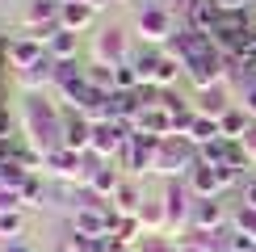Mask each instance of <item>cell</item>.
<instances>
[{"instance_id": "1", "label": "cell", "mask_w": 256, "mask_h": 252, "mask_svg": "<svg viewBox=\"0 0 256 252\" xmlns=\"http://www.w3.org/2000/svg\"><path fill=\"white\" fill-rule=\"evenodd\" d=\"M21 134L42 156L63 147V110H59V101H50L46 92H26V101H21Z\"/></svg>"}, {"instance_id": "2", "label": "cell", "mask_w": 256, "mask_h": 252, "mask_svg": "<svg viewBox=\"0 0 256 252\" xmlns=\"http://www.w3.org/2000/svg\"><path fill=\"white\" fill-rule=\"evenodd\" d=\"M194 164H198V143H194V139L168 134V139L160 143V164H156V172H164L168 181H185V176L194 172Z\"/></svg>"}, {"instance_id": "3", "label": "cell", "mask_w": 256, "mask_h": 252, "mask_svg": "<svg viewBox=\"0 0 256 252\" xmlns=\"http://www.w3.org/2000/svg\"><path fill=\"white\" fill-rule=\"evenodd\" d=\"M160 143H164V139L134 130V134H130V143L122 147V156H118L114 164L126 168L130 176H147V172H156V164H160Z\"/></svg>"}, {"instance_id": "4", "label": "cell", "mask_w": 256, "mask_h": 252, "mask_svg": "<svg viewBox=\"0 0 256 252\" xmlns=\"http://www.w3.org/2000/svg\"><path fill=\"white\" fill-rule=\"evenodd\" d=\"M176 13L168 4H147L143 13H138V38L147 42V46H164V42L176 38Z\"/></svg>"}, {"instance_id": "5", "label": "cell", "mask_w": 256, "mask_h": 252, "mask_svg": "<svg viewBox=\"0 0 256 252\" xmlns=\"http://www.w3.org/2000/svg\"><path fill=\"white\" fill-rule=\"evenodd\" d=\"M130 34L122 26H105L97 38H92V63H110V68H122L130 63Z\"/></svg>"}, {"instance_id": "6", "label": "cell", "mask_w": 256, "mask_h": 252, "mask_svg": "<svg viewBox=\"0 0 256 252\" xmlns=\"http://www.w3.org/2000/svg\"><path fill=\"white\" fill-rule=\"evenodd\" d=\"M194 202L198 198L189 194L185 181H168L164 185V210H168V231H176V236H185L189 231V218H194ZM172 236V240H176Z\"/></svg>"}, {"instance_id": "7", "label": "cell", "mask_w": 256, "mask_h": 252, "mask_svg": "<svg viewBox=\"0 0 256 252\" xmlns=\"http://www.w3.org/2000/svg\"><path fill=\"white\" fill-rule=\"evenodd\" d=\"M8 63L13 72H26V68H34V63L46 59V42L34 38V34H21V38H8L4 42V55H0Z\"/></svg>"}, {"instance_id": "8", "label": "cell", "mask_w": 256, "mask_h": 252, "mask_svg": "<svg viewBox=\"0 0 256 252\" xmlns=\"http://www.w3.org/2000/svg\"><path fill=\"white\" fill-rule=\"evenodd\" d=\"M227 206L218 202V198H198L194 202V218H189V231H206V236H222V227H227Z\"/></svg>"}, {"instance_id": "9", "label": "cell", "mask_w": 256, "mask_h": 252, "mask_svg": "<svg viewBox=\"0 0 256 252\" xmlns=\"http://www.w3.org/2000/svg\"><path fill=\"white\" fill-rule=\"evenodd\" d=\"M59 8H63V0H30V8H26V26H30V34L46 42V38L59 30Z\"/></svg>"}, {"instance_id": "10", "label": "cell", "mask_w": 256, "mask_h": 252, "mask_svg": "<svg viewBox=\"0 0 256 252\" xmlns=\"http://www.w3.org/2000/svg\"><path fill=\"white\" fill-rule=\"evenodd\" d=\"M84 189H88L92 198H105V202H110V198L122 189V168L114 164V160H97V164H92V172H88V185H84Z\"/></svg>"}, {"instance_id": "11", "label": "cell", "mask_w": 256, "mask_h": 252, "mask_svg": "<svg viewBox=\"0 0 256 252\" xmlns=\"http://www.w3.org/2000/svg\"><path fill=\"white\" fill-rule=\"evenodd\" d=\"M185 185H189V194L194 198H222L227 189H222V168H214V164H194V172L185 176Z\"/></svg>"}, {"instance_id": "12", "label": "cell", "mask_w": 256, "mask_h": 252, "mask_svg": "<svg viewBox=\"0 0 256 252\" xmlns=\"http://www.w3.org/2000/svg\"><path fill=\"white\" fill-rule=\"evenodd\" d=\"M63 147L80 152V156H88V147H92V122L80 118L76 110H63Z\"/></svg>"}, {"instance_id": "13", "label": "cell", "mask_w": 256, "mask_h": 252, "mask_svg": "<svg viewBox=\"0 0 256 252\" xmlns=\"http://www.w3.org/2000/svg\"><path fill=\"white\" fill-rule=\"evenodd\" d=\"M236 252H252L256 248V210L252 206H240L236 218H231V244Z\"/></svg>"}, {"instance_id": "14", "label": "cell", "mask_w": 256, "mask_h": 252, "mask_svg": "<svg viewBox=\"0 0 256 252\" xmlns=\"http://www.w3.org/2000/svg\"><path fill=\"white\" fill-rule=\"evenodd\" d=\"M180 13H185V26H189V30L214 34V26H218V17H222V8L214 4V0H189Z\"/></svg>"}, {"instance_id": "15", "label": "cell", "mask_w": 256, "mask_h": 252, "mask_svg": "<svg viewBox=\"0 0 256 252\" xmlns=\"http://www.w3.org/2000/svg\"><path fill=\"white\" fill-rule=\"evenodd\" d=\"M92 17H97V4L92 0H63V8H59V26L72 30V34H80L84 26H92Z\"/></svg>"}, {"instance_id": "16", "label": "cell", "mask_w": 256, "mask_h": 252, "mask_svg": "<svg viewBox=\"0 0 256 252\" xmlns=\"http://www.w3.org/2000/svg\"><path fill=\"white\" fill-rule=\"evenodd\" d=\"M231 92H227V80L222 84H210V88H202L198 92V114H206V118H222V114L231 110Z\"/></svg>"}, {"instance_id": "17", "label": "cell", "mask_w": 256, "mask_h": 252, "mask_svg": "<svg viewBox=\"0 0 256 252\" xmlns=\"http://www.w3.org/2000/svg\"><path fill=\"white\" fill-rule=\"evenodd\" d=\"M138 130L143 134H156V139H168L172 134V114L164 110V105H143V114H138Z\"/></svg>"}, {"instance_id": "18", "label": "cell", "mask_w": 256, "mask_h": 252, "mask_svg": "<svg viewBox=\"0 0 256 252\" xmlns=\"http://www.w3.org/2000/svg\"><path fill=\"white\" fill-rule=\"evenodd\" d=\"M46 55L55 59V63H72V59L80 55V38L72 34V30H63V26H59L55 34L46 38Z\"/></svg>"}, {"instance_id": "19", "label": "cell", "mask_w": 256, "mask_h": 252, "mask_svg": "<svg viewBox=\"0 0 256 252\" xmlns=\"http://www.w3.org/2000/svg\"><path fill=\"white\" fill-rule=\"evenodd\" d=\"M138 223H143L147 236H164L168 231V210H164V198H147L143 210H138Z\"/></svg>"}, {"instance_id": "20", "label": "cell", "mask_w": 256, "mask_h": 252, "mask_svg": "<svg viewBox=\"0 0 256 252\" xmlns=\"http://www.w3.org/2000/svg\"><path fill=\"white\" fill-rule=\"evenodd\" d=\"M185 76V68H180V59L172 55V50H160V68H156V80H152V88H160V92H168L172 84Z\"/></svg>"}, {"instance_id": "21", "label": "cell", "mask_w": 256, "mask_h": 252, "mask_svg": "<svg viewBox=\"0 0 256 252\" xmlns=\"http://www.w3.org/2000/svg\"><path fill=\"white\" fill-rule=\"evenodd\" d=\"M110 202H114V210H118V214H138L147 198H143V189H138L134 181H122V189L110 198Z\"/></svg>"}, {"instance_id": "22", "label": "cell", "mask_w": 256, "mask_h": 252, "mask_svg": "<svg viewBox=\"0 0 256 252\" xmlns=\"http://www.w3.org/2000/svg\"><path fill=\"white\" fill-rule=\"evenodd\" d=\"M248 126H252V122H248V114H244L240 105H231V110L218 118V130H222V139H231V143H240L244 134H248Z\"/></svg>"}, {"instance_id": "23", "label": "cell", "mask_w": 256, "mask_h": 252, "mask_svg": "<svg viewBox=\"0 0 256 252\" xmlns=\"http://www.w3.org/2000/svg\"><path fill=\"white\" fill-rule=\"evenodd\" d=\"M105 240H110V236H88V231H68V244H63V252H105Z\"/></svg>"}, {"instance_id": "24", "label": "cell", "mask_w": 256, "mask_h": 252, "mask_svg": "<svg viewBox=\"0 0 256 252\" xmlns=\"http://www.w3.org/2000/svg\"><path fill=\"white\" fill-rule=\"evenodd\" d=\"M21 236H26V214L21 210H4L0 214V244H13Z\"/></svg>"}, {"instance_id": "25", "label": "cell", "mask_w": 256, "mask_h": 252, "mask_svg": "<svg viewBox=\"0 0 256 252\" xmlns=\"http://www.w3.org/2000/svg\"><path fill=\"white\" fill-rule=\"evenodd\" d=\"M189 139H194L198 147H206V143L222 139V130H218V118H206V114H198V122H194V130H189Z\"/></svg>"}, {"instance_id": "26", "label": "cell", "mask_w": 256, "mask_h": 252, "mask_svg": "<svg viewBox=\"0 0 256 252\" xmlns=\"http://www.w3.org/2000/svg\"><path fill=\"white\" fill-rule=\"evenodd\" d=\"M176 252H214V236H206V231H185V236H176Z\"/></svg>"}, {"instance_id": "27", "label": "cell", "mask_w": 256, "mask_h": 252, "mask_svg": "<svg viewBox=\"0 0 256 252\" xmlns=\"http://www.w3.org/2000/svg\"><path fill=\"white\" fill-rule=\"evenodd\" d=\"M143 88V80H138L134 63H122V68H114V92H138Z\"/></svg>"}, {"instance_id": "28", "label": "cell", "mask_w": 256, "mask_h": 252, "mask_svg": "<svg viewBox=\"0 0 256 252\" xmlns=\"http://www.w3.org/2000/svg\"><path fill=\"white\" fill-rule=\"evenodd\" d=\"M84 76H88L92 88L114 92V68H110V63H88V68H84Z\"/></svg>"}, {"instance_id": "29", "label": "cell", "mask_w": 256, "mask_h": 252, "mask_svg": "<svg viewBox=\"0 0 256 252\" xmlns=\"http://www.w3.org/2000/svg\"><path fill=\"white\" fill-rule=\"evenodd\" d=\"M114 236L126 240V244H138L147 231H143V223H138V214H122V218H118V227H114Z\"/></svg>"}, {"instance_id": "30", "label": "cell", "mask_w": 256, "mask_h": 252, "mask_svg": "<svg viewBox=\"0 0 256 252\" xmlns=\"http://www.w3.org/2000/svg\"><path fill=\"white\" fill-rule=\"evenodd\" d=\"M134 252H176V240L172 236H143L134 244Z\"/></svg>"}, {"instance_id": "31", "label": "cell", "mask_w": 256, "mask_h": 252, "mask_svg": "<svg viewBox=\"0 0 256 252\" xmlns=\"http://www.w3.org/2000/svg\"><path fill=\"white\" fill-rule=\"evenodd\" d=\"M21 198H26V206H42V198H46V185H42L38 172H30V181L21 185Z\"/></svg>"}, {"instance_id": "32", "label": "cell", "mask_w": 256, "mask_h": 252, "mask_svg": "<svg viewBox=\"0 0 256 252\" xmlns=\"http://www.w3.org/2000/svg\"><path fill=\"white\" fill-rule=\"evenodd\" d=\"M236 105H240V110L256 122V80H244V88L236 92Z\"/></svg>"}, {"instance_id": "33", "label": "cell", "mask_w": 256, "mask_h": 252, "mask_svg": "<svg viewBox=\"0 0 256 252\" xmlns=\"http://www.w3.org/2000/svg\"><path fill=\"white\" fill-rule=\"evenodd\" d=\"M21 206H26L21 189H0V214H4V210H21Z\"/></svg>"}, {"instance_id": "34", "label": "cell", "mask_w": 256, "mask_h": 252, "mask_svg": "<svg viewBox=\"0 0 256 252\" xmlns=\"http://www.w3.org/2000/svg\"><path fill=\"white\" fill-rule=\"evenodd\" d=\"M240 206H252V210H256V176H244V185H240Z\"/></svg>"}, {"instance_id": "35", "label": "cell", "mask_w": 256, "mask_h": 252, "mask_svg": "<svg viewBox=\"0 0 256 252\" xmlns=\"http://www.w3.org/2000/svg\"><path fill=\"white\" fill-rule=\"evenodd\" d=\"M240 143H244V152H248V160L256 164V122L248 126V134H244V139H240Z\"/></svg>"}, {"instance_id": "36", "label": "cell", "mask_w": 256, "mask_h": 252, "mask_svg": "<svg viewBox=\"0 0 256 252\" xmlns=\"http://www.w3.org/2000/svg\"><path fill=\"white\" fill-rule=\"evenodd\" d=\"M222 13H248V0H214Z\"/></svg>"}, {"instance_id": "37", "label": "cell", "mask_w": 256, "mask_h": 252, "mask_svg": "<svg viewBox=\"0 0 256 252\" xmlns=\"http://www.w3.org/2000/svg\"><path fill=\"white\" fill-rule=\"evenodd\" d=\"M4 252H38L34 244H30V240L26 236H21V240H13V244H4Z\"/></svg>"}, {"instance_id": "38", "label": "cell", "mask_w": 256, "mask_h": 252, "mask_svg": "<svg viewBox=\"0 0 256 252\" xmlns=\"http://www.w3.org/2000/svg\"><path fill=\"white\" fill-rule=\"evenodd\" d=\"M160 4H168V8H185L189 0H160Z\"/></svg>"}, {"instance_id": "39", "label": "cell", "mask_w": 256, "mask_h": 252, "mask_svg": "<svg viewBox=\"0 0 256 252\" xmlns=\"http://www.w3.org/2000/svg\"><path fill=\"white\" fill-rule=\"evenodd\" d=\"M105 4H110V0H105ZM114 4H126V0H114Z\"/></svg>"}, {"instance_id": "40", "label": "cell", "mask_w": 256, "mask_h": 252, "mask_svg": "<svg viewBox=\"0 0 256 252\" xmlns=\"http://www.w3.org/2000/svg\"><path fill=\"white\" fill-rule=\"evenodd\" d=\"M248 4H256V0H248Z\"/></svg>"}, {"instance_id": "41", "label": "cell", "mask_w": 256, "mask_h": 252, "mask_svg": "<svg viewBox=\"0 0 256 252\" xmlns=\"http://www.w3.org/2000/svg\"><path fill=\"white\" fill-rule=\"evenodd\" d=\"M227 252H236V248H227Z\"/></svg>"}, {"instance_id": "42", "label": "cell", "mask_w": 256, "mask_h": 252, "mask_svg": "<svg viewBox=\"0 0 256 252\" xmlns=\"http://www.w3.org/2000/svg\"><path fill=\"white\" fill-rule=\"evenodd\" d=\"M252 252H256V248H252Z\"/></svg>"}]
</instances>
